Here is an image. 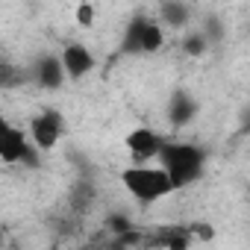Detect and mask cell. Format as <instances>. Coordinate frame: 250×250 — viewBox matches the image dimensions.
<instances>
[{
  "mask_svg": "<svg viewBox=\"0 0 250 250\" xmlns=\"http://www.w3.org/2000/svg\"><path fill=\"white\" fill-rule=\"evenodd\" d=\"M156 162L168 174V180H171V186L177 191V188H186V186H191V183H197L203 177L206 153L197 145H188V142H165Z\"/></svg>",
  "mask_w": 250,
  "mask_h": 250,
  "instance_id": "cell-1",
  "label": "cell"
},
{
  "mask_svg": "<svg viewBox=\"0 0 250 250\" xmlns=\"http://www.w3.org/2000/svg\"><path fill=\"white\" fill-rule=\"evenodd\" d=\"M121 186L145 206L159 203L168 194H174V186L159 165H127L121 171Z\"/></svg>",
  "mask_w": 250,
  "mask_h": 250,
  "instance_id": "cell-2",
  "label": "cell"
},
{
  "mask_svg": "<svg viewBox=\"0 0 250 250\" xmlns=\"http://www.w3.org/2000/svg\"><path fill=\"white\" fill-rule=\"evenodd\" d=\"M165 47V27L156 18H136L124 33V50L130 53H159Z\"/></svg>",
  "mask_w": 250,
  "mask_h": 250,
  "instance_id": "cell-3",
  "label": "cell"
},
{
  "mask_svg": "<svg viewBox=\"0 0 250 250\" xmlns=\"http://www.w3.org/2000/svg\"><path fill=\"white\" fill-rule=\"evenodd\" d=\"M62 133H65V121H62V112H56V109H42L33 121H30V130H27V139H30V145H33V150L39 153V150H53L56 145H59V139H62Z\"/></svg>",
  "mask_w": 250,
  "mask_h": 250,
  "instance_id": "cell-4",
  "label": "cell"
},
{
  "mask_svg": "<svg viewBox=\"0 0 250 250\" xmlns=\"http://www.w3.org/2000/svg\"><path fill=\"white\" fill-rule=\"evenodd\" d=\"M124 145H127L130 156L136 159V165H150V162L159 156V150H162L165 139H162L156 130H150V127H136V130H130V133H127Z\"/></svg>",
  "mask_w": 250,
  "mask_h": 250,
  "instance_id": "cell-5",
  "label": "cell"
},
{
  "mask_svg": "<svg viewBox=\"0 0 250 250\" xmlns=\"http://www.w3.org/2000/svg\"><path fill=\"white\" fill-rule=\"evenodd\" d=\"M59 65H62V71H65V80H83V77H88V74L94 71L97 59H94L91 47H85V44H80V42H71V44L62 47Z\"/></svg>",
  "mask_w": 250,
  "mask_h": 250,
  "instance_id": "cell-6",
  "label": "cell"
},
{
  "mask_svg": "<svg viewBox=\"0 0 250 250\" xmlns=\"http://www.w3.org/2000/svg\"><path fill=\"white\" fill-rule=\"evenodd\" d=\"M33 156H36V150H33L27 133L18 130V127H12V133H9V139L3 145V153H0V162H6V165H24V162H33Z\"/></svg>",
  "mask_w": 250,
  "mask_h": 250,
  "instance_id": "cell-7",
  "label": "cell"
},
{
  "mask_svg": "<svg viewBox=\"0 0 250 250\" xmlns=\"http://www.w3.org/2000/svg\"><path fill=\"white\" fill-rule=\"evenodd\" d=\"M42 88H62V83H65V71H62V65H59V56L56 53H47V56H42L39 62H36V68H33V74H30Z\"/></svg>",
  "mask_w": 250,
  "mask_h": 250,
  "instance_id": "cell-8",
  "label": "cell"
},
{
  "mask_svg": "<svg viewBox=\"0 0 250 250\" xmlns=\"http://www.w3.org/2000/svg\"><path fill=\"white\" fill-rule=\"evenodd\" d=\"M191 18V6L180 3V0H168V3H159V24L162 27H186Z\"/></svg>",
  "mask_w": 250,
  "mask_h": 250,
  "instance_id": "cell-9",
  "label": "cell"
},
{
  "mask_svg": "<svg viewBox=\"0 0 250 250\" xmlns=\"http://www.w3.org/2000/svg\"><path fill=\"white\" fill-rule=\"evenodd\" d=\"M197 115V103L186 94V91H177L171 97V106H168V118L177 124V127H186V124Z\"/></svg>",
  "mask_w": 250,
  "mask_h": 250,
  "instance_id": "cell-10",
  "label": "cell"
},
{
  "mask_svg": "<svg viewBox=\"0 0 250 250\" xmlns=\"http://www.w3.org/2000/svg\"><path fill=\"white\" fill-rule=\"evenodd\" d=\"M27 80H30V74H27L21 65H15V62H3V59H0V91H12V88L24 85Z\"/></svg>",
  "mask_w": 250,
  "mask_h": 250,
  "instance_id": "cell-11",
  "label": "cell"
},
{
  "mask_svg": "<svg viewBox=\"0 0 250 250\" xmlns=\"http://www.w3.org/2000/svg\"><path fill=\"white\" fill-rule=\"evenodd\" d=\"M188 244H191L188 227H177V229H171L168 235H162V247H165V250H188Z\"/></svg>",
  "mask_w": 250,
  "mask_h": 250,
  "instance_id": "cell-12",
  "label": "cell"
},
{
  "mask_svg": "<svg viewBox=\"0 0 250 250\" xmlns=\"http://www.w3.org/2000/svg\"><path fill=\"white\" fill-rule=\"evenodd\" d=\"M206 47H209V42H206V36H203L200 30H197V33H188V36L183 39V50H186L188 56H203Z\"/></svg>",
  "mask_w": 250,
  "mask_h": 250,
  "instance_id": "cell-13",
  "label": "cell"
},
{
  "mask_svg": "<svg viewBox=\"0 0 250 250\" xmlns=\"http://www.w3.org/2000/svg\"><path fill=\"white\" fill-rule=\"evenodd\" d=\"M71 203H74L77 212H85V209L94 203V188H91L88 183H85V186H77L74 194H71Z\"/></svg>",
  "mask_w": 250,
  "mask_h": 250,
  "instance_id": "cell-14",
  "label": "cell"
},
{
  "mask_svg": "<svg viewBox=\"0 0 250 250\" xmlns=\"http://www.w3.org/2000/svg\"><path fill=\"white\" fill-rule=\"evenodd\" d=\"M94 12H97V9H94L91 3H80L77 12H74V15H77V24H80V27H91V24H94Z\"/></svg>",
  "mask_w": 250,
  "mask_h": 250,
  "instance_id": "cell-15",
  "label": "cell"
},
{
  "mask_svg": "<svg viewBox=\"0 0 250 250\" xmlns=\"http://www.w3.org/2000/svg\"><path fill=\"white\" fill-rule=\"evenodd\" d=\"M188 235L191 238H200V241H212L215 238V227L212 224H191L188 227Z\"/></svg>",
  "mask_w": 250,
  "mask_h": 250,
  "instance_id": "cell-16",
  "label": "cell"
},
{
  "mask_svg": "<svg viewBox=\"0 0 250 250\" xmlns=\"http://www.w3.org/2000/svg\"><path fill=\"white\" fill-rule=\"evenodd\" d=\"M9 133H12V124H9V118H6V115H0V153H3V145H6Z\"/></svg>",
  "mask_w": 250,
  "mask_h": 250,
  "instance_id": "cell-17",
  "label": "cell"
},
{
  "mask_svg": "<svg viewBox=\"0 0 250 250\" xmlns=\"http://www.w3.org/2000/svg\"><path fill=\"white\" fill-rule=\"evenodd\" d=\"M3 241H6V235H3V229H0V250H3Z\"/></svg>",
  "mask_w": 250,
  "mask_h": 250,
  "instance_id": "cell-18",
  "label": "cell"
}]
</instances>
